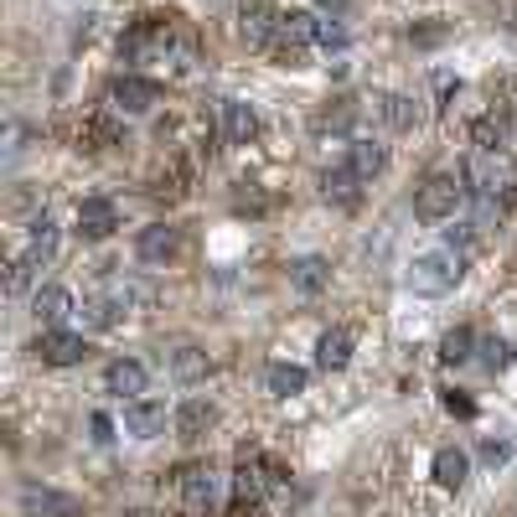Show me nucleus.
<instances>
[{"instance_id": "obj_1", "label": "nucleus", "mask_w": 517, "mask_h": 517, "mask_svg": "<svg viewBox=\"0 0 517 517\" xmlns=\"http://www.w3.org/2000/svg\"><path fill=\"white\" fill-rule=\"evenodd\" d=\"M461 202H466V187H461V176H450V171H435V176H424L414 187V212L424 223L455 218V207H461Z\"/></svg>"}, {"instance_id": "obj_2", "label": "nucleus", "mask_w": 517, "mask_h": 517, "mask_svg": "<svg viewBox=\"0 0 517 517\" xmlns=\"http://www.w3.org/2000/svg\"><path fill=\"white\" fill-rule=\"evenodd\" d=\"M461 275H466V254L440 249V254L414 259V269H409V290H419V295H445V290L461 285Z\"/></svg>"}, {"instance_id": "obj_3", "label": "nucleus", "mask_w": 517, "mask_h": 517, "mask_svg": "<svg viewBox=\"0 0 517 517\" xmlns=\"http://www.w3.org/2000/svg\"><path fill=\"white\" fill-rule=\"evenodd\" d=\"M47 368H78V362L88 357V342L78 337V331H63V326H52V331H42L37 337V347H32Z\"/></svg>"}, {"instance_id": "obj_4", "label": "nucleus", "mask_w": 517, "mask_h": 517, "mask_svg": "<svg viewBox=\"0 0 517 517\" xmlns=\"http://www.w3.org/2000/svg\"><path fill=\"white\" fill-rule=\"evenodd\" d=\"M238 32L249 47H275V32H280V11L269 0H243L238 6Z\"/></svg>"}, {"instance_id": "obj_5", "label": "nucleus", "mask_w": 517, "mask_h": 517, "mask_svg": "<svg viewBox=\"0 0 517 517\" xmlns=\"http://www.w3.org/2000/svg\"><path fill=\"white\" fill-rule=\"evenodd\" d=\"M181 497H187V512L207 517L212 507H218V497H223V476L207 471V466H187V471H181Z\"/></svg>"}, {"instance_id": "obj_6", "label": "nucleus", "mask_w": 517, "mask_h": 517, "mask_svg": "<svg viewBox=\"0 0 517 517\" xmlns=\"http://www.w3.org/2000/svg\"><path fill=\"white\" fill-rule=\"evenodd\" d=\"M109 104H114V109H125V114H150V109L161 104V88L150 83V78L125 73V78H114V83H109Z\"/></svg>"}, {"instance_id": "obj_7", "label": "nucleus", "mask_w": 517, "mask_h": 517, "mask_svg": "<svg viewBox=\"0 0 517 517\" xmlns=\"http://www.w3.org/2000/svg\"><path fill=\"white\" fill-rule=\"evenodd\" d=\"M471 140H476L481 156H507V150L517 145V125H512L507 114H481L476 125H471Z\"/></svg>"}, {"instance_id": "obj_8", "label": "nucleus", "mask_w": 517, "mask_h": 517, "mask_svg": "<svg viewBox=\"0 0 517 517\" xmlns=\"http://www.w3.org/2000/svg\"><path fill=\"white\" fill-rule=\"evenodd\" d=\"M21 512L26 517H83L78 497L52 492V486H26V492H21Z\"/></svg>"}, {"instance_id": "obj_9", "label": "nucleus", "mask_w": 517, "mask_h": 517, "mask_svg": "<svg viewBox=\"0 0 517 517\" xmlns=\"http://www.w3.org/2000/svg\"><path fill=\"white\" fill-rule=\"evenodd\" d=\"M125 430H130L135 440H156V435H166V404H156V399H135V404L125 409Z\"/></svg>"}, {"instance_id": "obj_10", "label": "nucleus", "mask_w": 517, "mask_h": 517, "mask_svg": "<svg viewBox=\"0 0 517 517\" xmlns=\"http://www.w3.org/2000/svg\"><path fill=\"white\" fill-rule=\"evenodd\" d=\"M119 228V212H114V202H104V197H88V202H78V233L83 238H109Z\"/></svg>"}, {"instance_id": "obj_11", "label": "nucleus", "mask_w": 517, "mask_h": 517, "mask_svg": "<svg viewBox=\"0 0 517 517\" xmlns=\"http://www.w3.org/2000/svg\"><path fill=\"white\" fill-rule=\"evenodd\" d=\"M321 192H326V202H337V207H357L362 202V176L352 166H331L321 176Z\"/></svg>"}, {"instance_id": "obj_12", "label": "nucleus", "mask_w": 517, "mask_h": 517, "mask_svg": "<svg viewBox=\"0 0 517 517\" xmlns=\"http://www.w3.org/2000/svg\"><path fill=\"white\" fill-rule=\"evenodd\" d=\"M176 249H181V233L166 228V223H150V228L140 233V243H135V254H140L145 264H161V259H171Z\"/></svg>"}, {"instance_id": "obj_13", "label": "nucleus", "mask_w": 517, "mask_h": 517, "mask_svg": "<svg viewBox=\"0 0 517 517\" xmlns=\"http://www.w3.org/2000/svg\"><path fill=\"white\" fill-rule=\"evenodd\" d=\"M316 362H321L326 373H342L347 362H352V331H342V326L321 331V342H316Z\"/></svg>"}, {"instance_id": "obj_14", "label": "nucleus", "mask_w": 517, "mask_h": 517, "mask_svg": "<svg viewBox=\"0 0 517 517\" xmlns=\"http://www.w3.org/2000/svg\"><path fill=\"white\" fill-rule=\"evenodd\" d=\"M68 311H73V295H68L63 285H42V290H32V316H37L47 331L63 321Z\"/></svg>"}, {"instance_id": "obj_15", "label": "nucleus", "mask_w": 517, "mask_h": 517, "mask_svg": "<svg viewBox=\"0 0 517 517\" xmlns=\"http://www.w3.org/2000/svg\"><path fill=\"white\" fill-rule=\"evenodd\" d=\"M212 419H218V409H212L207 399H187V404L176 409V435L181 440H202L212 430Z\"/></svg>"}, {"instance_id": "obj_16", "label": "nucleus", "mask_w": 517, "mask_h": 517, "mask_svg": "<svg viewBox=\"0 0 517 517\" xmlns=\"http://www.w3.org/2000/svg\"><path fill=\"white\" fill-rule=\"evenodd\" d=\"M290 280H295L300 295H321V290L331 285V264H326L321 254H306V259L290 264Z\"/></svg>"}, {"instance_id": "obj_17", "label": "nucleus", "mask_w": 517, "mask_h": 517, "mask_svg": "<svg viewBox=\"0 0 517 517\" xmlns=\"http://www.w3.org/2000/svg\"><path fill=\"white\" fill-rule=\"evenodd\" d=\"M466 476H471V461H466V450H455V445L435 450V481L445 486V492H461V486H466Z\"/></svg>"}, {"instance_id": "obj_18", "label": "nucleus", "mask_w": 517, "mask_h": 517, "mask_svg": "<svg viewBox=\"0 0 517 517\" xmlns=\"http://www.w3.org/2000/svg\"><path fill=\"white\" fill-rule=\"evenodd\" d=\"M223 130H228L233 145H249V140L259 135V114H254V104H243V99L223 104Z\"/></svg>"}, {"instance_id": "obj_19", "label": "nucleus", "mask_w": 517, "mask_h": 517, "mask_svg": "<svg viewBox=\"0 0 517 517\" xmlns=\"http://www.w3.org/2000/svg\"><path fill=\"white\" fill-rule=\"evenodd\" d=\"M125 321V300H114V295H94V300H83V326H94V331H109Z\"/></svg>"}, {"instance_id": "obj_20", "label": "nucleus", "mask_w": 517, "mask_h": 517, "mask_svg": "<svg viewBox=\"0 0 517 517\" xmlns=\"http://www.w3.org/2000/svg\"><path fill=\"white\" fill-rule=\"evenodd\" d=\"M269 393H275V399H295V393H306V368H295V362H275V368H269Z\"/></svg>"}, {"instance_id": "obj_21", "label": "nucleus", "mask_w": 517, "mask_h": 517, "mask_svg": "<svg viewBox=\"0 0 517 517\" xmlns=\"http://www.w3.org/2000/svg\"><path fill=\"white\" fill-rule=\"evenodd\" d=\"M362 181H373L383 166H388V150L378 145V140H352V161H347Z\"/></svg>"}, {"instance_id": "obj_22", "label": "nucleus", "mask_w": 517, "mask_h": 517, "mask_svg": "<svg viewBox=\"0 0 517 517\" xmlns=\"http://www.w3.org/2000/svg\"><path fill=\"white\" fill-rule=\"evenodd\" d=\"M109 393H119V399H140L145 393V368L140 362H114L109 368Z\"/></svg>"}, {"instance_id": "obj_23", "label": "nucleus", "mask_w": 517, "mask_h": 517, "mask_svg": "<svg viewBox=\"0 0 517 517\" xmlns=\"http://www.w3.org/2000/svg\"><path fill=\"white\" fill-rule=\"evenodd\" d=\"M378 114L388 119L393 130H414V125H419V109H414V99H404V94H388V99L378 104Z\"/></svg>"}, {"instance_id": "obj_24", "label": "nucleus", "mask_w": 517, "mask_h": 517, "mask_svg": "<svg viewBox=\"0 0 517 517\" xmlns=\"http://www.w3.org/2000/svg\"><path fill=\"white\" fill-rule=\"evenodd\" d=\"M471 347H476L471 326H450L445 337H440V362H466V357H471Z\"/></svg>"}, {"instance_id": "obj_25", "label": "nucleus", "mask_w": 517, "mask_h": 517, "mask_svg": "<svg viewBox=\"0 0 517 517\" xmlns=\"http://www.w3.org/2000/svg\"><path fill=\"white\" fill-rule=\"evenodd\" d=\"M233 492H238V507H243V502H259V497H264V476H259V466L243 461L238 476H233Z\"/></svg>"}, {"instance_id": "obj_26", "label": "nucleus", "mask_w": 517, "mask_h": 517, "mask_svg": "<svg viewBox=\"0 0 517 517\" xmlns=\"http://www.w3.org/2000/svg\"><path fill=\"white\" fill-rule=\"evenodd\" d=\"M32 269H37V254H32V249H26L21 259H11V275H6V290H11V295H26V290H32Z\"/></svg>"}, {"instance_id": "obj_27", "label": "nucleus", "mask_w": 517, "mask_h": 517, "mask_svg": "<svg viewBox=\"0 0 517 517\" xmlns=\"http://www.w3.org/2000/svg\"><path fill=\"white\" fill-rule=\"evenodd\" d=\"M481 362H486V373H502V368H512V342H502V337H486V342H481Z\"/></svg>"}, {"instance_id": "obj_28", "label": "nucleus", "mask_w": 517, "mask_h": 517, "mask_svg": "<svg viewBox=\"0 0 517 517\" xmlns=\"http://www.w3.org/2000/svg\"><path fill=\"white\" fill-rule=\"evenodd\" d=\"M52 249H57V228H52V218H37V223H32V254L47 259Z\"/></svg>"}, {"instance_id": "obj_29", "label": "nucleus", "mask_w": 517, "mask_h": 517, "mask_svg": "<svg viewBox=\"0 0 517 517\" xmlns=\"http://www.w3.org/2000/svg\"><path fill=\"white\" fill-rule=\"evenodd\" d=\"M316 47H326V52H342L347 47V32L337 21H316Z\"/></svg>"}, {"instance_id": "obj_30", "label": "nucleus", "mask_w": 517, "mask_h": 517, "mask_svg": "<svg viewBox=\"0 0 517 517\" xmlns=\"http://www.w3.org/2000/svg\"><path fill=\"white\" fill-rule=\"evenodd\" d=\"M176 373H181V378H197V373H207V357H202L197 347H181V357H176Z\"/></svg>"}, {"instance_id": "obj_31", "label": "nucleus", "mask_w": 517, "mask_h": 517, "mask_svg": "<svg viewBox=\"0 0 517 517\" xmlns=\"http://www.w3.org/2000/svg\"><path fill=\"white\" fill-rule=\"evenodd\" d=\"M507 455H512L507 440H486V445H481V461H486V466H507Z\"/></svg>"}, {"instance_id": "obj_32", "label": "nucleus", "mask_w": 517, "mask_h": 517, "mask_svg": "<svg viewBox=\"0 0 517 517\" xmlns=\"http://www.w3.org/2000/svg\"><path fill=\"white\" fill-rule=\"evenodd\" d=\"M88 424H94V440H99V445H109V440H114V419H109V414H94Z\"/></svg>"}, {"instance_id": "obj_33", "label": "nucleus", "mask_w": 517, "mask_h": 517, "mask_svg": "<svg viewBox=\"0 0 517 517\" xmlns=\"http://www.w3.org/2000/svg\"><path fill=\"white\" fill-rule=\"evenodd\" d=\"M445 409H450V414H461V419H471V414H476V404H471V399H461V393H445Z\"/></svg>"}, {"instance_id": "obj_34", "label": "nucleus", "mask_w": 517, "mask_h": 517, "mask_svg": "<svg viewBox=\"0 0 517 517\" xmlns=\"http://www.w3.org/2000/svg\"><path fill=\"white\" fill-rule=\"evenodd\" d=\"M502 202H507V207H517V166H512V176L502 181Z\"/></svg>"}, {"instance_id": "obj_35", "label": "nucleus", "mask_w": 517, "mask_h": 517, "mask_svg": "<svg viewBox=\"0 0 517 517\" xmlns=\"http://www.w3.org/2000/svg\"><path fill=\"white\" fill-rule=\"evenodd\" d=\"M130 517H150V512H130Z\"/></svg>"}, {"instance_id": "obj_36", "label": "nucleus", "mask_w": 517, "mask_h": 517, "mask_svg": "<svg viewBox=\"0 0 517 517\" xmlns=\"http://www.w3.org/2000/svg\"><path fill=\"white\" fill-rule=\"evenodd\" d=\"M326 6H342V0H326Z\"/></svg>"}]
</instances>
